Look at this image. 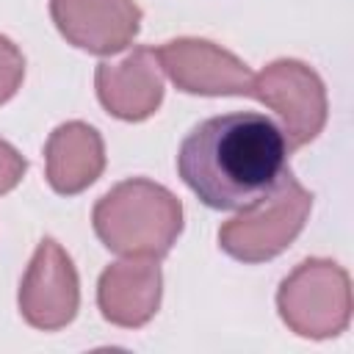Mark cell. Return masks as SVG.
I'll use <instances>...</instances> for the list:
<instances>
[{"label":"cell","instance_id":"3957f363","mask_svg":"<svg viewBox=\"0 0 354 354\" xmlns=\"http://www.w3.org/2000/svg\"><path fill=\"white\" fill-rule=\"evenodd\" d=\"M310 205L313 194H307L293 174H288L277 194L224 224L218 230V243L230 257L243 263L271 260L301 232Z\"/></svg>","mask_w":354,"mask_h":354},{"label":"cell","instance_id":"8fae6325","mask_svg":"<svg viewBox=\"0 0 354 354\" xmlns=\"http://www.w3.org/2000/svg\"><path fill=\"white\" fill-rule=\"evenodd\" d=\"M47 180L58 194H77L86 185H91L102 166V138L94 127L83 122H66L61 124L50 141H47Z\"/></svg>","mask_w":354,"mask_h":354},{"label":"cell","instance_id":"5b68a950","mask_svg":"<svg viewBox=\"0 0 354 354\" xmlns=\"http://www.w3.org/2000/svg\"><path fill=\"white\" fill-rule=\"evenodd\" d=\"M249 97L274 108L285 122V141L290 149L313 141L326 122V94L318 75L301 61H274L252 80Z\"/></svg>","mask_w":354,"mask_h":354},{"label":"cell","instance_id":"52a82bcc","mask_svg":"<svg viewBox=\"0 0 354 354\" xmlns=\"http://www.w3.org/2000/svg\"><path fill=\"white\" fill-rule=\"evenodd\" d=\"M19 310L36 329H61L77 313V274L69 254L44 238L19 288Z\"/></svg>","mask_w":354,"mask_h":354},{"label":"cell","instance_id":"277c9868","mask_svg":"<svg viewBox=\"0 0 354 354\" xmlns=\"http://www.w3.org/2000/svg\"><path fill=\"white\" fill-rule=\"evenodd\" d=\"M279 315L304 337H329L348 324V277L329 260H304L279 285Z\"/></svg>","mask_w":354,"mask_h":354},{"label":"cell","instance_id":"7a4b0ae2","mask_svg":"<svg viewBox=\"0 0 354 354\" xmlns=\"http://www.w3.org/2000/svg\"><path fill=\"white\" fill-rule=\"evenodd\" d=\"M94 230L116 254L158 260L183 230V207L158 183L124 180L97 202Z\"/></svg>","mask_w":354,"mask_h":354},{"label":"cell","instance_id":"7c38bea8","mask_svg":"<svg viewBox=\"0 0 354 354\" xmlns=\"http://www.w3.org/2000/svg\"><path fill=\"white\" fill-rule=\"evenodd\" d=\"M25 72V58L22 53L14 47L11 39L0 36V102H6L8 97H14L19 80Z\"/></svg>","mask_w":354,"mask_h":354},{"label":"cell","instance_id":"8992f818","mask_svg":"<svg viewBox=\"0 0 354 354\" xmlns=\"http://www.w3.org/2000/svg\"><path fill=\"white\" fill-rule=\"evenodd\" d=\"M160 69L188 94H249L254 75L232 53L205 39H174L155 50Z\"/></svg>","mask_w":354,"mask_h":354},{"label":"cell","instance_id":"4fadbf2b","mask_svg":"<svg viewBox=\"0 0 354 354\" xmlns=\"http://www.w3.org/2000/svg\"><path fill=\"white\" fill-rule=\"evenodd\" d=\"M25 169H28L25 158H22V155H19L8 141H3V138H0V194L11 191V188L22 180Z\"/></svg>","mask_w":354,"mask_h":354},{"label":"cell","instance_id":"30bf717a","mask_svg":"<svg viewBox=\"0 0 354 354\" xmlns=\"http://www.w3.org/2000/svg\"><path fill=\"white\" fill-rule=\"evenodd\" d=\"M97 301L102 315L119 326L147 324L160 301V268L155 257L127 260L105 268L100 277Z\"/></svg>","mask_w":354,"mask_h":354},{"label":"cell","instance_id":"9c48e42d","mask_svg":"<svg viewBox=\"0 0 354 354\" xmlns=\"http://www.w3.org/2000/svg\"><path fill=\"white\" fill-rule=\"evenodd\" d=\"M97 97L108 108V113L127 122H141L155 113L163 97L158 53L149 47H136L119 64H100Z\"/></svg>","mask_w":354,"mask_h":354},{"label":"cell","instance_id":"6da1fadb","mask_svg":"<svg viewBox=\"0 0 354 354\" xmlns=\"http://www.w3.org/2000/svg\"><path fill=\"white\" fill-rule=\"evenodd\" d=\"M282 127L257 111L199 122L177 149V174L213 210H249L290 174Z\"/></svg>","mask_w":354,"mask_h":354},{"label":"cell","instance_id":"ba28073f","mask_svg":"<svg viewBox=\"0 0 354 354\" xmlns=\"http://www.w3.org/2000/svg\"><path fill=\"white\" fill-rule=\"evenodd\" d=\"M50 14L69 44L97 55L124 50L141 22L133 0H50Z\"/></svg>","mask_w":354,"mask_h":354}]
</instances>
